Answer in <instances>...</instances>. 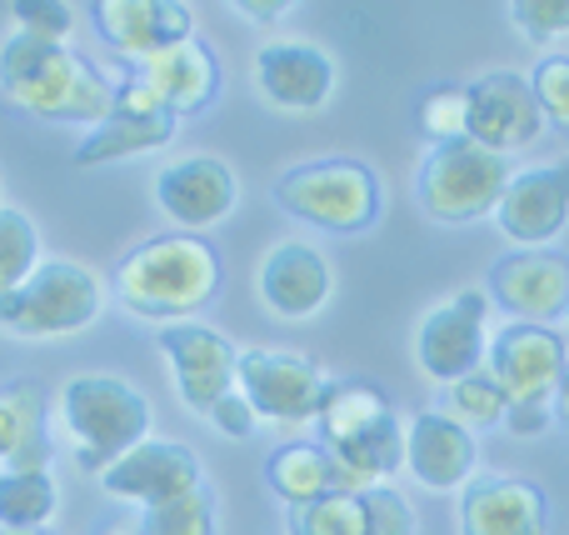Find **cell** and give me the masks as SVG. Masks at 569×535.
<instances>
[{
  "mask_svg": "<svg viewBox=\"0 0 569 535\" xmlns=\"http://www.w3.org/2000/svg\"><path fill=\"white\" fill-rule=\"evenodd\" d=\"M0 96L20 106L26 116L50 120V126H90L116 110V90L106 86L96 66L66 50L60 40L40 36H6L0 46Z\"/></svg>",
  "mask_w": 569,
  "mask_h": 535,
  "instance_id": "cell-1",
  "label": "cell"
},
{
  "mask_svg": "<svg viewBox=\"0 0 569 535\" xmlns=\"http://www.w3.org/2000/svg\"><path fill=\"white\" fill-rule=\"evenodd\" d=\"M116 300L140 320H166L180 326L196 310H206L220 290V256L210 240L170 230L146 246H136L130 256H120L116 276Z\"/></svg>",
  "mask_w": 569,
  "mask_h": 535,
  "instance_id": "cell-2",
  "label": "cell"
},
{
  "mask_svg": "<svg viewBox=\"0 0 569 535\" xmlns=\"http://www.w3.org/2000/svg\"><path fill=\"white\" fill-rule=\"evenodd\" d=\"M315 420H320V446L335 456L340 496H365L405 466V430L375 386H360V380L330 386Z\"/></svg>",
  "mask_w": 569,
  "mask_h": 535,
  "instance_id": "cell-3",
  "label": "cell"
},
{
  "mask_svg": "<svg viewBox=\"0 0 569 535\" xmlns=\"http://www.w3.org/2000/svg\"><path fill=\"white\" fill-rule=\"evenodd\" d=\"M150 420H156L150 400L120 376L90 370V376H76L60 390V426H66V440L76 450V466L90 476H100L126 450L150 440Z\"/></svg>",
  "mask_w": 569,
  "mask_h": 535,
  "instance_id": "cell-4",
  "label": "cell"
},
{
  "mask_svg": "<svg viewBox=\"0 0 569 535\" xmlns=\"http://www.w3.org/2000/svg\"><path fill=\"white\" fill-rule=\"evenodd\" d=\"M106 310V286L76 260H40L20 290L0 296V330L26 340H66L96 326Z\"/></svg>",
  "mask_w": 569,
  "mask_h": 535,
  "instance_id": "cell-5",
  "label": "cell"
},
{
  "mask_svg": "<svg viewBox=\"0 0 569 535\" xmlns=\"http://www.w3.org/2000/svg\"><path fill=\"white\" fill-rule=\"evenodd\" d=\"M276 200L305 226L330 230V236H355V230H370L380 220V176L350 156L310 160V166H295L276 180Z\"/></svg>",
  "mask_w": 569,
  "mask_h": 535,
  "instance_id": "cell-6",
  "label": "cell"
},
{
  "mask_svg": "<svg viewBox=\"0 0 569 535\" xmlns=\"http://www.w3.org/2000/svg\"><path fill=\"white\" fill-rule=\"evenodd\" d=\"M510 180H515L510 156H495L480 140L465 136V140H450V146H430V156L420 160L415 196H420L425 216L445 220V226H460V220L495 216Z\"/></svg>",
  "mask_w": 569,
  "mask_h": 535,
  "instance_id": "cell-7",
  "label": "cell"
},
{
  "mask_svg": "<svg viewBox=\"0 0 569 535\" xmlns=\"http://www.w3.org/2000/svg\"><path fill=\"white\" fill-rule=\"evenodd\" d=\"M236 390L250 400L256 420L300 426V420L320 416L330 380L320 376V366H315V360L295 356V350H240Z\"/></svg>",
  "mask_w": 569,
  "mask_h": 535,
  "instance_id": "cell-8",
  "label": "cell"
},
{
  "mask_svg": "<svg viewBox=\"0 0 569 535\" xmlns=\"http://www.w3.org/2000/svg\"><path fill=\"white\" fill-rule=\"evenodd\" d=\"M485 320H490V296L485 290H455L445 306H435L420 320V336H415V360H420L425 376L445 380V386L475 376L485 350H490Z\"/></svg>",
  "mask_w": 569,
  "mask_h": 535,
  "instance_id": "cell-9",
  "label": "cell"
},
{
  "mask_svg": "<svg viewBox=\"0 0 569 535\" xmlns=\"http://www.w3.org/2000/svg\"><path fill=\"white\" fill-rule=\"evenodd\" d=\"M485 360H490V376L500 380L510 406H550L569 366V350H565V336H555V326L510 320L490 340Z\"/></svg>",
  "mask_w": 569,
  "mask_h": 535,
  "instance_id": "cell-10",
  "label": "cell"
},
{
  "mask_svg": "<svg viewBox=\"0 0 569 535\" xmlns=\"http://www.w3.org/2000/svg\"><path fill=\"white\" fill-rule=\"evenodd\" d=\"M160 356L176 370V390L190 410L210 416L216 400H226L236 390V366L240 350L220 336L216 326H200V320H180V326L160 330Z\"/></svg>",
  "mask_w": 569,
  "mask_h": 535,
  "instance_id": "cell-11",
  "label": "cell"
},
{
  "mask_svg": "<svg viewBox=\"0 0 569 535\" xmlns=\"http://www.w3.org/2000/svg\"><path fill=\"white\" fill-rule=\"evenodd\" d=\"M100 491L126 506H140V511H156L176 496H190L200 486V456L180 440H140L136 450L116 460V466L100 470Z\"/></svg>",
  "mask_w": 569,
  "mask_h": 535,
  "instance_id": "cell-12",
  "label": "cell"
},
{
  "mask_svg": "<svg viewBox=\"0 0 569 535\" xmlns=\"http://www.w3.org/2000/svg\"><path fill=\"white\" fill-rule=\"evenodd\" d=\"M170 136H176V116H166V106L136 76H126L116 86V110L76 146V166H110V160L150 156V150L170 146Z\"/></svg>",
  "mask_w": 569,
  "mask_h": 535,
  "instance_id": "cell-13",
  "label": "cell"
},
{
  "mask_svg": "<svg viewBox=\"0 0 569 535\" xmlns=\"http://www.w3.org/2000/svg\"><path fill=\"white\" fill-rule=\"evenodd\" d=\"M495 226L505 240L525 250H545L569 226V160L550 166H530L505 186L500 206H495Z\"/></svg>",
  "mask_w": 569,
  "mask_h": 535,
  "instance_id": "cell-14",
  "label": "cell"
},
{
  "mask_svg": "<svg viewBox=\"0 0 569 535\" xmlns=\"http://www.w3.org/2000/svg\"><path fill=\"white\" fill-rule=\"evenodd\" d=\"M470 140H480L495 156H515V150L535 146L545 130L540 100H535L530 80L515 70H490L470 90Z\"/></svg>",
  "mask_w": 569,
  "mask_h": 535,
  "instance_id": "cell-15",
  "label": "cell"
},
{
  "mask_svg": "<svg viewBox=\"0 0 569 535\" xmlns=\"http://www.w3.org/2000/svg\"><path fill=\"white\" fill-rule=\"evenodd\" d=\"M236 200H240V180L220 156H186L156 176V206L186 236L226 220L236 210Z\"/></svg>",
  "mask_w": 569,
  "mask_h": 535,
  "instance_id": "cell-16",
  "label": "cell"
},
{
  "mask_svg": "<svg viewBox=\"0 0 569 535\" xmlns=\"http://www.w3.org/2000/svg\"><path fill=\"white\" fill-rule=\"evenodd\" d=\"M90 16H96V36L130 66L196 36V10L180 0H96Z\"/></svg>",
  "mask_w": 569,
  "mask_h": 535,
  "instance_id": "cell-17",
  "label": "cell"
},
{
  "mask_svg": "<svg viewBox=\"0 0 569 535\" xmlns=\"http://www.w3.org/2000/svg\"><path fill=\"white\" fill-rule=\"evenodd\" d=\"M490 296L510 310V320L550 326L569 306V260L555 250H520L490 266Z\"/></svg>",
  "mask_w": 569,
  "mask_h": 535,
  "instance_id": "cell-18",
  "label": "cell"
},
{
  "mask_svg": "<svg viewBox=\"0 0 569 535\" xmlns=\"http://www.w3.org/2000/svg\"><path fill=\"white\" fill-rule=\"evenodd\" d=\"M130 76H136L140 86H146L150 96L166 106V116H176V120L200 116V110L220 96L216 50H210L200 36H190V40H180V46L136 60V66H130Z\"/></svg>",
  "mask_w": 569,
  "mask_h": 535,
  "instance_id": "cell-19",
  "label": "cell"
},
{
  "mask_svg": "<svg viewBox=\"0 0 569 535\" xmlns=\"http://www.w3.org/2000/svg\"><path fill=\"white\" fill-rule=\"evenodd\" d=\"M256 86L276 110H320L335 90V60L310 40H270L256 50Z\"/></svg>",
  "mask_w": 569,
  "mask_h": 535,
  "instance_id": "cell-20",
  "label": "cell"
},
{
  "mask_svg": "<svg viewBox=\"0 0 569 535\" xmlns=\"http://www.w3.org/2000/svg\"><path fill=\"white\" fill-rule=\"evenodd\" d=\"M475 460H480L475 436L460 426V420L445 416V410H425V416H415L410 430H405V466H410V476L430 491L470 486Z\"/></svg>",
  "mask_w": 569,
  "mask_h": 535,
  "instance_id": "cell-21",
  "label": "cell"
},
{
  "mask_svg": "<svg viewBox=\"0 0 569 535\" xmlns=\"http://www.w3.org/2000/svg\"><path fill=\"white\" fill-rule=\"evenodd\" d=\"M330 286L335 276L325 266V256L315 246H305V240H280L266 256V266H260V300L280 320L320 316L325 300H330Z\"/></svg>",
  "mask_w": 569,
  "mask_h": 535,
  "instance_id": "cell-22",
  "label": "cell"
},
{
  "mask_svg": "<svg viewBox=\"0 0 569 535\" xmlns=\"http://www.w3.org/2000/svg\"><path fill=\"white\" fill-rule=\"evenodd\" d=\"M465 535H545V491L535 480H475L460 501Z\"/></svg>",
  "mask_w": 569,
  "mask_h": 535,
  "instance_id": "cell-23",
  "label": "cell"
},
{
  "mask_svg": "<svg viewBox=\"0 0 569 535\" xmlns=\"http://www.w3.org/2000/svg\"><path fill=\"white\" fill-rule=\"evenodd\" d=\"M0 460L6 470H50V416L36 380L0 386Z\"/></svg>",
  "mask_w": 569,
  "mask_h": 535,
  "instance_id": "cell-24",
  "label": "cell"
},
{
  "mask_svg": "<svg viewBox=\"0 0 569 535\" xmlns=\"http://www.w3.org/2000/svg\"><path fill=\"white\" fill-rule=\"evenodd\" d=\"M266 480L284 506H310V501H320V496H340V491H335V456L325 446H310V440L280 446L276 456L266 460Z\"/></svg>",
  "mask_w": 569,
  "mask_h": 535,
  "instance_id": "cell-25",
  "label": "cell"
},
{
  "mask_svg": "<svg viewBox=\"0 0 569 535\" xmlns=\"http://www.w3.org/2000/svg\"><path fill=\"white\" fill-rule=\"evenodd\" d=\"M56 516L50 470H6L0 476V531H46Z\"/></svg>",
  "mask_w": 569,
  "mask_h": 535,
  "instance_id": "cell-26",
  "label": "cell"
},
{
  "mask_svg": "<svg viewBox=\"0 0 569 535\" xmlns=\"http://www.w3.org/2000/svg\"><path fill=\"white\" fill-rule=\"evenodd\" d=\"M40 266V230L26 210L0 206V296L20 290Z\"/></svg>",
  "mask_w": 569,
  "mask_h": 535,
  "instance_id": "cell-27",
  "label": "cell"
},
{
  "mask_svg": "<svg viewBox=\"0 0 569 535\" xmlns=\"http://www.w3.org/2000/svg\"><path fill=\"white\" fill-rule=\"evenodd\" d=\"M445 416L460 420L465 430H485V426H500L505 416H510V400H505L500 380L490 376V370H475V376L455 380L450 396H445Z\"/></svg>",
  "mask_w": 569,
  "mask_h": 535,
  "instance_id": "cell-28",
  "label": "cell"
},
{
  "mask_svg": "<svg viewBox=\"0 0 569 535\" xmlns=\"http://www.w3.org/2000/svg\"><path fill=\"white\" fill-rule=\"evenodd\" d=\"M290 535H370L360 496H320L310 506H290Z\"/></svg>",
  "mask_w": 569,
  "mask_h": 535,
  "instance_id": "cell-29",
  "label": "cell"
},
{
  "mask_svg": "<svg viewBox=\"0 0 569 535\" xmlns=\"http://www.w3.org/2000/svg\"><path fill=\"white\" fill-rule=\"evenodd\" d=\"M140 535H216V501L206 486H196L190 496H176L166 506L140 516Z\"/></svg>",
  "mask_w": 569,
  "mask_h": 535,
  "instance_id": "cell-30",
  "label": "cell"
},
{
  "mask_svg": "<svg viewBox=\"0 0 569 535\" xmlns=\"http://www.w3.org/2000/svg\"><path fill=\"white\" fill-rule=\"evenodd\" d=\"M415 120H420V130L435 140V146L465 140V136H470V96H465L460 86H435L430 96L420 100Z\"/></svg>",
  "mask_w": 569,
  "mask_h": 535,
  "instance_id": "cell-31",
  "label": "cell"
},
{
  "mask_svg": "<svg viewBox=\"0 0 569 535\" xmlns=\"http://www.w3.org/2000/svg\"><path fill=\"white\" fill-rule=\"evenodd\" d=\"M530 90L540 100V116L569 136V56H545L530 76Z\"/></svg>",
  "mask_w": 569,
  "mask_h": 535,
  "instance_id": "cell-32",
  "label": "cell"
},
{
  "mask_svg": "<svg viewBox=\"0 0 569 535\" xmlns=\"http://www.w3.org/2000/svg\"><path fill=\"white\" fill-rule=\"evenodd\" d=\"M16 30L20 36H40V40H60L76 30V10L66 0H20L16 6Z\"/></svg>",
  "mask_w": 569,
  "mask_h": 535,
  "instance_id": "cell-33",
  "label": "cell"
},
{
  "mask_svg": "<svg viewBox=\"0 0 569 535\" xmlns=\"http://www.w3.org/2000/svg\"><path fill=\"white\" fill-rule=\"evenodd\" d=\"M365 521H370V535H415V511L405 496H395L390 486L365 491Z\"/></svg>",
  "mask_w": 569,
  "mask_h": 535,
  "instance_id": "cell-34",
  "label": "cell"
},
{
  "mask_svg": "<svg viewBox=\"0 0 569 535\" xmlns=\"http://www.w3.org/2000/svg\"><path fill=\"white\" fill-rule=\"evenodd\" d=\"M510 20L525 30L530 40H555L569 36V0H515Z\"/></svg>",
  "mask_w": 569,
  "mask_h": 535,
  "instance_id": "cell-35",
  "label": "cell"
},
{
  "mask_svg": "<svg viewBox=\"0 0 569 535\" xmlns=\"http://www.w3.org/2000/svg\"><path fill=\"white\" fill-rule=\"evenodd\" d=\"M206 420L230 440H246L250 430H256V410H250V400L240 396V390H230L226 400H216V410H210Z\"/></svg>",
  "mask_w": 569,
  "mask_h": 535,
  "instance_id": "cell-36",
  "label": "cell"
},
{
  "mask_svg": "<svg viewBox=\"0 0 569 535\" xmlns=\"http://www.w3.org/2000/svg\"><path fill=\"white\" fill-rule=\"evenodd\" d=\"M510 430L515 436H540L545 426H550V406H510Z\"/></svg>",
  "mask_w": 569,
  "mask_h": 535,
  "instance_id": "cell-37",
  "label": "cell"
},
{
  "mask_svg": "<svg viewBox=\"0 0 569 535\" xmlns=\"http://www.w3.org/2000/svg\"><path fill=\"white\" fill-rule=\"evenodd\" d=\"M236 10H240V16H250V20H260V26H270V20H280L290 6H284V0H270V6H266V0H240Z\"/></svg>",
  "mask_w": 569,
  "mask_h": 535,
  "instance_id": "cell-38",
  "label": "cell"
},
{
  "mask_svg": "<svg viewBox=\"0 0 569 535\" xmlns=\"http://www.w3.org/2000/svg\"><path fill=\"white\" fill-rule=\"evenodd\" d=\"M555 420L569 426V366H565V376H560V390H555Z\"/></svg>",
  "mask_w": 569,
  "mask_h": 535,
  "instance_id": "cell-39",
  "label": "cell"
},
{
  "mask_svg": "<svg viewBox=\"0 0 569 535\" xmlns=\"http://www.w3.org/2000/svg\"><path fill=\"white\" fill-rule=\"evenodd\" d=\"M0 535H50V531H0Z\"/></svg>",
  "mask_w": 569,
  "mask_h": 535,
  "instance_id": "cell-40",
  "label": "cell"
},
{
  "mask_svg": "<svg viewBox=\"0 0 569 535\" xmlns=\"http://www.w3.org/2000/svg\"><path fill=\"white\" fill-rule=\"evenodd\" d=\"M110 535H140L136 526H116V531H110Z\"/></svg>",
  "mask_w": 569,
  "mask_h": 535,
  "instance_id": "cell-41",
  "label": "cell"
},
{
  "mask_svg": "<svg viewBox=\"0 0 569 535\" xmlns=\"http://www.w3.org/2000/svg\"><path fill=\"white\" fill-rule=\"evenodd\" d=\"M565 320H569V306H565Z\"/></svg>",
  "mask_w": 569,
  "mask_h": 535,
  "instance_id": "cell-42",
  "label": "cell"
}]
</instances>
